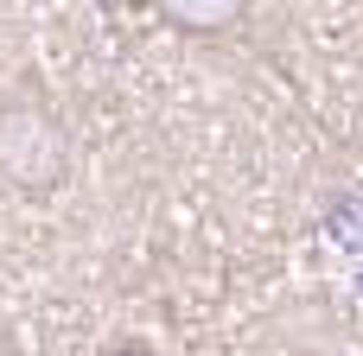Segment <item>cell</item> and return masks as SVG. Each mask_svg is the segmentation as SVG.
<instances>
[{
    "instance_id": "cell-6",
    "label": "cell",
    "mask_w": 363,
    "mask_h": 356,
    "mask_svg": "<svg viewBox=\"0 0 363 356\" xmlns=\"http://www.w3.org/2000/svg\"><path fill=\"white\" fill-rule=\"evenodd\" d=\"M306 356H325V350H306Z\"/></svg>"
},
{
    "instance_id": "cell-3",
    "label": "cell",
    "mask_w": 363,
    "mask_h": 356,
    "mask_svg": "<svg viewBox=\"0 0 363 356\" xmlns=\"http://www.w3.org/2000/svg\"><path fill=\"white\" fill-rule=\"evenodd\" d=\"M325 236H332L338 248H363V197H345V204L332 210V223H325Z\"/></svg>"
},
{
    "instance_id": "cell-5",
    "label": "cell",
    "mask_w": 363,
    "mask_h": 356,
    "mask_svg": "<svg viewBox=\"0 0 363 356\" xmlns=\"http://www.w3.org/2000/svg\"><path fill=\"white\" fill-rule=\"evenodd\" d=\"M357 293H363V274H357Z\"/></svg>"
},
{
    "instance_id": "cell-2",
    "label": "cell",
    "mask_w": 363,
    "mask_h": 356,
    "mask_svg": "<svg viewBox=\"0 0 363 356\" xmlns=\"http://www.w3.org/2000/svg\"><path fill=\"white\" fill-rule=\"evenodd\" d=\"M153 13L172 25V32H191V38H223L249 19V0H153Z\"/></svg>"
},
{
    "instance_id": "cell-1",
    "label": "cell",
    "mask_w": 363,
    "mask_h": 356,
    "mask_svg": "<svg viewBox=\"0 0 363 356\" xmlns=\"http://www.w3.org/2000/svg\"><path fill=\"white\" fill-rule=\"evenodd\" d=\"M0 178L26 197H45L70 178V127L38 83H19L0 102Z\"/></svg>"
},
{
    "instance_id": "cell-4",
    "label": "cell",
    "mask_w": 363,
    "mask_h": 356,
    "mask_svg": "<svg viewBox=\"0 0 363 356\" xmlns=\"http://www.w3.org/2000/svg\"><path fill=\"white\" fill-rule=\"evenodd\" d=\"M102 356H153L147 344H115V350H102Z\"/></svg>"
}]
</instances>
